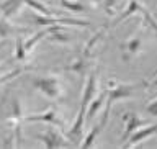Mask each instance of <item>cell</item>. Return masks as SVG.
<instances>
[{
  "instance_id": "6da1fadb",
  "label": "cell",
  "mask_w": 157,
  "mask_h": 149,
  "mask_svg": "<svg viewBox=\"0 0 157 149\" xmlns=\"http://www.w3.org/2000/svg\"><path fill=\"white\" fill-rule=\"evenodd\" d=\"M93 93H95V76H90V77H88L87 85H85V90H83L80 112H78V115H77V118H75V123H74V126L71 128V131H69V136H77V135H80L82 126H83V121H85V116H87L88 103L92 102Z\"/></svg>"
},
{
  "instance_id": "7a4b0ae2",
  "label": "cell",
  "mask_w": 157,
  "mask_h": 149,
  "mask_svg": "<svg viewBox=\"0 0 157 149\" xmlns=\"http://www.w3.org/2000/svg\"><path fill=\"white\" fill-rule=\"evenodd\" d=\"M33 85L41 90L44 95H48L49 98H59L61 97V87H59V82L57 79H52V77H41V79H34L33 80Z\"/></svg>"
},
{
  "instance_id": "3957f363",
  "label": "cell",
  "mask_w": 157,
  "mask_h": 149,
  "mask_svg": "<svg viewBox=\"0 0 157 149\" xmlns=\"http://www.w3.org/2000/svg\"><path fill=\"white\" fill-rule=\"evenodd\" d=\"M136 12H137V13H141L142 17H144V20H146V22L149 23V25H151V26L154 28V29H157V23L154 22V18H152L151 15L147 13V10H146L144 7H141V5L137 3L136 0H131V2H129V5H128V7H126V10H124V12H123V13L120 15V17H118V18L115 20V23H113V25H118V23H121L123 20H124V18H128V17H129V15L136 13Z\"/></svg>"
},
{
  "instance_id": "277c9868",
  "label": "cell",
  "mask_w": 157,
  "mask_h": 149,
  "mask_svg": "<svg viewBox=\"0 0 157 149\" xmlns=\"http://www.w3.org/2000/svg\"><path fill=\"white\" fill-rule=\"evenodd\" d=\"M38 25H74V26H90L88 22L82 20H71V18H56V17H36Z\"/></svg>"
},
{
  "instance_id": "5b68a950",
  "label": "cell",
  "mask_w": 157,
  "mask_h": 149,
  "mask_svg": "<svg viewBox=\"0 0 157 149\" xmlns=\"http://www.w3.org/2000/svg\"><path fill=\"white\" fill-rule=\"evenodd\" d=\"M157 133V125H152L149 128H144V130H141V131H137L136 135H132L129 138V141L124 144V147H132V146H136V144H139L141 141H144L147 139V138H151L152 135H155Z\"/></svg>"
},
{
  "instance_id": "8992f818",
  "label": "cell",
  "mask_w": 157,
  "mask_h": 149,
  "mask_svg": "<svg viewBox=\"0 0 157 149\" xmlns=\"http://www.w3.org/2000/svg\"><path fill=\"white\" fill-rule=\"evenodd\" d=\"M25 120L26 121H46V123H51V125H56V126L62 125V121L57 118V113L54 110H49V112H44V113H38V115H33V116H26Z\"/></svg>"
},
{
  "instance_id": "52a82bcc",
  "label": "cell",
  "mask_w": 157,
  "mask_h": 149,
  "mask_svg": "<svg viewBox=\"0 0 157 149\" xmlns=\"http://www.w3.org/2000/svg\"><path fill=\"white\" fill-rule=\"evenodd\" d=\"M132 88H136V85L132 87H124V85H120V87H115L108 92V102L110 105H113L115 100H120V98H126V97H131L132 93Z\"/></svg>"
},
{
  "instance_id": "ba28073f",
  "label": "cell",
  "mask_w": 157,
  "mask_h": 149,
  "mask_svg": "<svg viewBox=\"0 0 157 149\" xmlns=\"http://www.w3.org/2000/svg\"><path fill=\"white\" fill-rule=\"evenodd\" d=\"M41 141H44V146L46 147H61L64 146V143H59V141H62L61 139V136L57 135V133H54V131H48V133H43L41 136H38Z\"/></svg>"
},
{
  "instance_id": "9c48e42d",
  "label": "cell",
  "mask_w": 157,
  "mask_h": 149,
  "mask_svg": "<svg viewBox=\"0 0 157 149\" xmlns=\"http://www.w3.org/2000/svg\"><path fill=\"white\" fill-rule=\"evenodd\" d=\"M106 95H108V92H101L100 95H98L95 100H93V103L90 105V108H87V116H88V118H92V116L97 113V110L101 107V103H103V100H105Z\"/></svg>"
},
{
  "instance_id": "30bf717a",
  "label": "cell",
  "mask_w": 157,
  "mask_h": 149,
  "mask_svg": "<svg viewBox=\"0 0 157 149\" xmlns=\"http://www.w3.org/2000/svg\"><path fill=\"white\" fill-rule=\"evenodd\" d=\"M21 2H23V3H26V5H29V7H31V8H34L36 12L43 13L44 17H54L51 10H48L46 7H44V5H41L39 2H36V0H21Z\"/></svg>"
},
{
  "instance_id": "8fae6325",
  "label": "cell",
  "mask_w": 157,
  "mask_h": 149,
  "mask_svg": "<svg viewBox=\"0 0 157 149\" xmlns=\"http://www.w3.org/2000/svg\"><path fill=\"white\" fill-rule=\"evenodd\" d=\"M139 126H144V121L139 120L134 113H131V120L128 121V125H126V133H124V136H129V133L131 131H134L136 128H139Z\"/></svg>"
},
{
  "instance_id": "7c38bea8",
  "label": "cell",
  "mask_w": 157,
  "mask_h": 149,
  "mask_svg": "<svg viewBox=\"0 0 157 149\" xmlns=\"http://www.w3.org/2000/svg\"><path fill=\"white\" fill-rule=\"evenodd\" d=\"M103 126H105V123H100V125H97L95 128H93V130L90 131V135L85 138V143H82V147H90V146L93 144V141H95V136L101 131Z\"/></svg>"
},
{
  "instance_id": "4fadbf2b",
  "label": "cell",
  "mask_w": 157,
  "mask_h": 149,
  "mask_svg": "<svg viewBox=\"0 0 157 149\" xmlns=\"http://www.w3.org/2000/svg\"><path fill=\"white\" fill-rule=\"evenodd\" d=\"M20 2H21V0H12L10 3L3 5V7H2V10H3V15H5V17H12V15H15V13H17Z\"/></svg>"
},
{
  "instance_id": "5bb4252c",
  "label": "cell",
  "mask_w": 157,
  "mask_h": 149,
  "mask_svg": "<svg viewBox=\"0 0 157 149\" xmlns=\"http://www.w3.org/2000/svg\"><path fill=\"white\" fill-rule=\"evenodd\" d=\"M61 2V5L62 7H66L67 10H71V12H83L85 10V7L83 5H80V3H77V2H71V0H59Z\"/></svg>"
},
{
  "instance_id": "9a60e30c",
  "label": "cell",
  "mask_w": 157,
  "mask_h": 149,
  "mask_svg": "<svg viewBox=\"0 0 157 149\" xmlns=\"http://www.w3.org/2000/svg\"><path fill=\"white\" fill-rule=\"evenodd\" d=\"M26 49H25V41L21 38H17V53H15V56H17L18 61H23L25 57H26Z\"/></svg>"
},
{
  "instance_id": "2e32d148",
  "label": "cell",
  "mask_w": 157,
  "mask_h": 149,
  "mask_svg": "<svg viewBox=\"0 0 157 149\" xmlns=\"http://www.w3.org/2000/svg\"><path fill=\"white\" fill-rule=\"evenodd\" d=\"M139 46H141V41L137 38H134V39H131V41L126 44V51L129 54H134L137 49H139Z\"/></svg>"
},
{
  "instance_id": "e0dca14e",
  "label": "cell",
  "mask_w": 157,
  "mask_h": 149,
  "mask_svg": "<svg viewBox=\"0 0 157 149\" xmlns=\"http://www.w3.org/2000/svg\"><path fill=\"white\" fill-rule=\"evenodd\" d=\"M146 110H147V113H149V115L157 116V100L152 102V103H149V105L146 107Z\"/></svg>"
},
{
  "instance_id": "ac0fdd59",
  "label": "cell",
  "mask_w": 157,
  "mask_h": 149,
  "mask_svg": "<svg viewBox=\"0 0 157 149\" xmlns=\"http://www.w3.org/2000/svg\"><path fill=\"white\" fill-rule=\"evenodd\" d=\"M118 2V0H106V2H105V8H106V12L108 13H113V7H115V3Z\"/></svg>"
},
{
  "instance_id": "d6986e66",
  "label": "cell",
  "mask_w": 157,
  "mask_h": 149,
  "mask_svg": "<svg viewBox=\"0 0 157 149\" xmlns=\"http://www.w3.org/2000/svg\"><path fill=\"white\" fill-rule=\"evenodd\" d=\"M151 85H152V87H155V85H157V79H155V80H154V82L151 84Z\"/></svg>"
}]
</instances>
